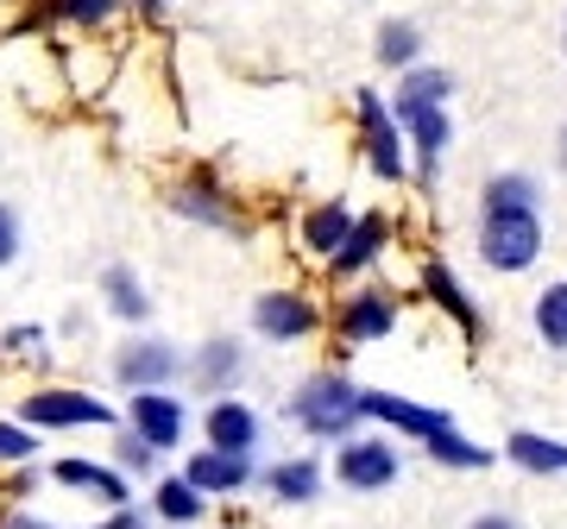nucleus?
I'll list each match as a JSON object with an SVG mask.
<instances>
[{
	"label": "nucleus",
	"mask_w": 567,
	"mask_h": 529,
	"mask_svg": "<svg viewBox=\"0 0 567 529\" xmlns=\"http://www.w3.org/2000/svg\"><path fill=\"white\" fill-rule=\"evenodd\" d=\"M290 423L303 428L309 442H347L360 428V385L347 372H309L303 385L290 391Z\"/></svg>",
	"instance_id": "nucleus-1"
},
{
	"label": "nucleus",
	"mask_w": 567,
	"mask_h": 529,
	"mask_svg": "<svg viewBox=\"0 0 567 529\" xmlns=\"http://www.w3.org/2000/svg\"><path fill=\"white\" fill-rule=\"evenodd\" d=\"M480 259L492 271H529V264L543 259V208H480Z\"/></svg>",
	"instance_id": "nucleus-2"
},
{
	"label": "nucleus",
	"mask_w": 567,
	"mask_h": 529,
	"mask_svg": "<svg viewBox=\"0 0 567 529\" xmlns=\"http://www.w3.org/2000/svg\"><path fill=\"white\" fill-rule=\"evenodd\" d=\"M20 423L39 428V435H51V428H121V416H114V404L95 397V391L44 385V391H25Z\"/></svg>",
	"instance_id": "nucleus-3"
},
{
	"label": "nucleus",
	"mask_w": 567,
	"mask_h": 529,
	"mask_svg": "<svg viewBox=\"0 0 567 529\" xmlns=\"http://www.w3.org/2000/svg\"><path fill=\"white\" fill-rule=\"evenodd\" d=\"M107 366H114V385L121 391H177L183 353H177V341H164V334H126Z\"/></svg>",
	"instance_id": "nucleus-4"
},
{
	"label": "nucleus",
	"mask_w": 567,
	"mask_h": 529,
	"mask_svg": "<svg viewBox=\"0 0 567 529\" xmlns=\"http://www.w3.org/2000/svg\"><path fill=\"white\" fill-rule=\"evenodd\" d=\"M353 114H360L365 164L379 170V184H398L410 170V145H404V126H398L391 102H379V89H360V95H353Z\"/></svg>",
	"instance_id": "nucleus-5"
},
{
	"label": "nucleus",
	"mask_w": 567,
	"mask_h": 529,
	"mask_svg": "<svg viewBox=\"0 0 567 529\" xmlns=\"http://www.w3.org/2000/svg\"><path fill=\"white\" fill-rule=\"evenodd\" d=\"M189 404H183L177 391H126V428L140 435L145 448L158 454H177L189 442Z\"/></svg>",
	"instance_id": "nucleus-6"
},
{
	"label": "nucleus",
	"mask_w": 567,
	"mask_h": 529,
	"mask_svg": "<svg viewBox=\"0 0 567 529\" xmlns=\"http://www.w3.org/2000/svg\"><path fill=\"white\" fill-rule=\"evenodd\" d=\"M398 473H404V460H398V448H391L385 435H347V442H334V479H341L347 491H385L398 486Z\"/></svg>",
	"instance_id": "nucleus-7"
},
{
	"label": "nucleus",
	"mask_w": 567,
	"mask_h": 529,
	"mask_svg": "<svg viewBox=\"0 0 567 529\" xmlns=\"http://www.w3.org/2000/svg\"><path fill=\"white\" fill-rule=\"evenodd\" d=\"M322 328V309L309 303L303 290H259L252 297V334L271 346H297Z\"/></svg>",
	"instance_id": "nucleus-8"
},
{
	"label": "nucleus",
	"mask_w": 567,
	"mask_h": 529,
	"mask_svg": "<svg viewBox=\"0 0 567 529\" xmlns=\"http://www.w3.org/2000/svg\"><path fill=\"white\" fill-rule=\"evenodd\" d=\"M39 479H51V486H63V491H82V498H95V505H107V510H126V505H133V479H126L114 460L63 454V460H51Z\"/></svg>",
	"instance_id": "nucleus-9"
},
{
	"label": "nucleus",
	"mask_w": 567,
	"mask_h": 529,
	"mask_svg": "<svg viewBox=\"0 0 567 529\" xmlns=\"http://www.w3.org/2000/svg\"><path fill=\"white\" fill-rule=\"evenodd\" d=\"M183 378L203 391V397H234V385L246 378V346L234 334H208L203 346L183 353Z\"/></svg>",
	"instance_id": "nucleus-10"
},
{
	"label": "nucleus",
	"mask_w": 567,
	"mask_h": 529,
	"mask_svg": "<svg viewBox=\"0 0 567 529\" xmlns=\"http://www.w3.org/2000/svg\"><path fill=\"white\" fill-rule=\"evenodd\" d=\"M203 423V448L215 454H259V409L246 397H208V409L196 416Z\"/></svg>",
	"instance_id": "nucleus-11"
},
{
	"label": "nucleus",
	"mask_w": 567,
	"mask_h": 529,
	"mask_svg": "<svg viewBox=\"0 0 567 529\" xmlns=\"http://www.w3.org/2000/svg\"><path fill=\"white\" fill-rule=\"evenodd\" d=\"M360 423L398 428V435H410V442H423V435H435V428H454V416L416 404V397H398V391H360Z\"/></svg>",
	"instance_id": "nucleus-12"
},
{
	"label": "nucleus",
	"mask_w": 567,
	"mask_h": 529,
	"mask_svg": "<svg viewBox=\"0 0 567 529\" xmlns=\"http://www.w3.org/2000/svg\"><path fill=\"white\" fill-rule=\"evenodd\" d=\"M171 208H177L183 221L196 227H215V234H240V208H234V196H227L208 170H196V177H183L177 189H171Z\"/></svg>",
	"instance_id": "nucleus-13"
},
{
	"label": "nucleus",
	"mask_w": 567,
	"mask_h": 529,
	"mask_svg": "<svg viewBox=\"0 0 567 529\" xmlns=\"http://www.w3.org/2000/svg\"><path fill=\"white\" fill-rule=\"evenodd\" d=\"M183 479L203 491V498H234V491H246L252 479H259V467H252V454H215V448H196L189 460H183Z\"/></svg>",
	"instance_id": "nucleus-14"
},
{
	"label": "nucleus",
	"mask_w": 567,
	"mask_h": 529,
	"mask_svg": "<svg viewBox=\"0 0 567 529\" xmlns=\"http://www.w3.org/2000/svg\"><path fill=\"white\" fill-rule=\"evenodd\" d=\"M95 290H102V309H107L121 328H145V322H152V290H145V278H140L126 259L102 264Z\"/></svg>",
	"instance_id": "nucleus-15"
},
{
	"label": "nucleus",
	"mask_w": 567,
	"mask_h": 529,
	"mask_svg": "<svg viewBox=\"0 0 567 529\" xmlns=\"http://www.w3.org/2000/svg\"><path fill=\"white\" fill-rule=\"evenodd\" d=\"M259 486L271 505H316L322 498V460H309V454L271 460V467H259Z\"/></svg>",
	"instance_id": "nucleus-16"
},
{
	"label": "nucleus",
	"mask_w": 567,
	"mask_h": 529,
	"mask_svg": "<svg viewBox=\"0 0 567 529\" xmlns=\"http://www.w3.org/2000/svg\"><path fill=\"white\" fill-rule=\"evenodd\" d=\"M334 328H341V341H353V346L385 341L391 328H398V297H385V290H360V297L334 315Z\"/></svg>",
	"instance_id": "nucleus-17"
},
{
	"label": "nucleus",
	"mask_w": 567,
	"mask_h": 529,
	"mask_svg": "<svg viewBox=\"0 0 567 529\" xmlns=\"http://www.w3.org/2000/svg\"><path fill=\"white\" fill-rule=\"evenodd\" d=\"M385 240H391V221H385V215H353V234H347L341 252L328 259V271H334V278H360V271H372V264H379Z\"/></svg>",
	"instance_id": "nucleus-18"
},
{
	"label": "nucleus",
	"mask_w": 567,
	"mask_h": 529,
	"mask_svg": "<svg viewBox=\"0 0 567 529\" xmlns=\"http://www.w3.org/2000/svg\"><path fill=\"white\" fill-rule=\"evenodd\" d=\"M423 290H429V303L442 309V315H454V328H461L466 341H480V309H473V297L461 290L454 264H447V259H423Z\"/></svg>",
	"instance_id": "nucleus-19"
},
{
	"label": "nucleus",
	"mask_w": 567,
	"mask_h": 529,
	"mask_svg": "<svg viewBox=\"0 0 567 529\" xmlns=\"http://www.w3.org/2000/svg\"><path fill=\"white\" fill-rule=\"evenodd\" d=\"M297 234H303V252L309 259H334V252H341V240L347 234H353V208L341 203V196H334V203H316L303 215V227H297Z\"/></svg>",
	"instance_id": "nucleus-20"
},
{
	"label": "nucleus",
	"mask_w": 567,
	"mask_h": 529,
	"mask_svg": "<svg viewBox=\"0 0 567 529\" xmlns=\"http://www.w3.org/2000/svg\"><path fill=\"white\" fill-rule=\"evenodd\" d=\"M423 454H429V467H447V473H486L492 460H498L486 442H466L461 423H454V428H435V435H423Z\"/></svg>",
	"instance_id": "nucleus-21"
},
{
	"label": "nucleus",
	"mask_w": 567,
	"mask_h": 529,
	"mask_svg": "<svg viewBox=\"0 0 567 529\" xmlns=\"http://www.w3.org/2000/svg\"><path fill=\"white\" fill-rule=\"evenodd\" d=\"M454 95V76L435 70V63H410L398 70V95H391V114H410V107H447Z\"/></svg>",
	"instance_id": "nucleus-22"
},
{
	"label": "nucleus",
	"mask_w": 567,
	"mask_h": 529,
	"mask_svg": "<svg viewBox=\"0 0 567 529\" xmlns=\"http://www.w3.org/2000/svg\"><path fill=\"white\" fill-rule=\"evenodd\" d=\"M152 517H158L164 529H189V523H203L208 517V498L189 479H152Z\"/></svg>",
	"instance_id": "nucleus-23"
},
{
	"label": "nucleus",
	"mask_w": 567,
	"mask_h": 529,
	"mask_svg": "<svg viewBox=\"0 0 567 529\" xmlns=\"http://www.w3.org/2000/svg\"><path fill=\"white\" fill-rule=\"evenodd\" d=\"M505 460H517L524 473H567V442H548V435H536V428H517L505 442Z\"/></svg>",
	"instance_id": "nucleus-24"
},
{
	"label": "nucleus",
	"mask_w": 567,
	"mask_h": 529,
	"mask_svg": "<svg viewBox=\"0 0 567 529\" xmlns=\"http://www.w3.org/2000/svg\"><path fill=\"white\" fill-rule=\"evenodd\" d=\"M372 58L385 63V70H410V63H423V25H416V20H385V25H379V39H372Z\"/></svg>",
	"instance_id": "nucleus-25"
},
{
	"label": "nucleus",
	"mask_w": 567,
	"mask_h": 529,
	"mask_svg": "<svg viewBox=\"0 0 567 529\" xmlns=\"http://www.w3.org/2000/svg\"><path fill=\"white\" fill-rule=\"evenodd\" d=\"M529 328H536V341H543V346L567 353V278H555V284L536 297V309H529Z\"/></svg>",
	"instance_id": "nucleus-26"
},
{
	"label": "nucleus",
	"mask_w": 567,
	"mask_h": 529,
	"mask_svg": "<svg viewBox=\"0 0 567 529\" xmlns=\"http://www.w3.org/2000/svg\"><path fill=\"white\" fill-rule=\"evenodd\" d=\"M480 208H543V184L529 170H498L486 189H480Z\"/></svg>",
	"instance_id": "nucleus-27"
},
{
	"label": "nucleus",
	"mask_w": 567,
	"mask_h": 529,
	"mask_svg": "<svg viewBox=\"0 0 567 529\" xmlns=\"http://www.w3.org/2000/svg\"><path fill=\"white\" fill-rule=\"evenodd\" d=\"M158 460H164V454L158 448H145V442H140V435H133V428H114V467H121L126 473V479H158Z\"/></svg>",
	"instance_id": "nucleus-28"
},
{
	"label": "nucleus",
	"mask_w": 567,
	"mask_h": 529,
	"mask_svg": "<svg viewBox=\"0 0 567 529\" xmlns=\"http://www.w3.org/2000/svg\"><path fill=\"white\" fill-rule=\"evenodd\" d=\"M0 529H63V523H51V517H39V510H7ZM82 529H145V510L126 505V510H114V517H102V523H82Z\"/></svg>",
	"instance_id": "nucleus-29"
},
{
	"label": "nucleus",
	"mask_w": 567,
	"mask_h": 529,
	"mask_svg": "<svg viewBox=\"0 0 567 529\" xmlns=\"http://www.w3.org/2000/svg\"><path fill=\"white\" fill-rule=\"evenodd\" d=\"M32 454H39V428L7 423V416H0V467H25Z\"/></svg>",
	"instance_id": "nucleus-30"
},
{
	"label": "nucleus",
	"mask_w": 567,
	"mask_h": 529,
	"mask_svg": "<svg viewBox=\"0 0 567 529\" xmlns=\"http://www.w3.org/2000/svg\"><path fill=\"white\" fill-rule=\"evenodd\" d=\"M121 7H126V0H58V20H70V25H107Z\"/></svg>",
	"instance_id": "nucleus-31"
},
{
	"label": "nucleus",
	"mask_w": 567,
	"mask_h": 529,
	"mask_svg": "<svg viewBox=\"0 0 567 529\" xmlns=\"http://www.w3.org/2000/svg\"><path fill=\"white\" fill-rule=\"evenodd\" d=\"M20 252H25V221H20V208L13 203H0V271L20 264Z\"/></svg>",
	"instance_id": "nucleus-32"
},
{
	"label": "nucleus",
	"mask_w": 567,
	"mask_h": 529,
	"mask_svg": "<svg viewBox=\"0 0 567 529\" xmlns=\"http://www.w3.org/2000/svg\"><path fill=\"white\" fill-rule=\"evenodd\" d=\"M7 353H44L39 328H7Z\"/></svg>",
	"instance_id": "nucleus-33"
},
{
	"label": "nucleus",
	"mask_w": 567,
	"mask_h": 529,
	"mask_svg": "<svg viewBox=\"0 0 567 529\" xmlns=\"http://www.w3.org/2000/svg\"><path fill=\"white\" fill-rule=\"evenodd\" d=\"M466 529H524V523H517L511 510H480V517H473Z\"/></svg>",
	"instance_id": "nucleus-34"
},
{
	"label": "nucleus",
	"mask_w": 567,
	"mask_h": 529,
	"mask_svg": "<svg viewBox=\"0 0 567 529\" xmlns=\"http://www.w3.org/2000/svg\"><path fill=\"white\" fill-rule=\"evenodd\" d=\"M126 7H133L140 20H164V13H171V0H126Z\"/></svg>",
	"instance_id": "nucleus-35"
},
{
	"label": "nucleus",
	"mask_w": 567,
	"mask_h": 529,
	"mask_svg": "<svg viewBox=\"0 0 567 529\" xmlns=\"http://www.w3.org/2000/svg\"><path fill=\"white\" fill-rule=\"evenodd\" d=\"M555 158H561V170H567V121H561V133H555Z\"/></svg>",
	"instance_id": "nucleus-36"
},
{
	"label": "nucleus",
	"mask_w": 567,
	"mask_h": 529,
	"mask_svg": "<svg viewBox=\"0 0 567 529\" xmlns=\"http://www.w3.org/2000/svg\"><path fill=\"white\" fill-rule=\"evenodd\" d=\"M561 51H567V25H561Z\"/></svg>",
	"instance_id": "nucleus-37"
}]
</instances>
